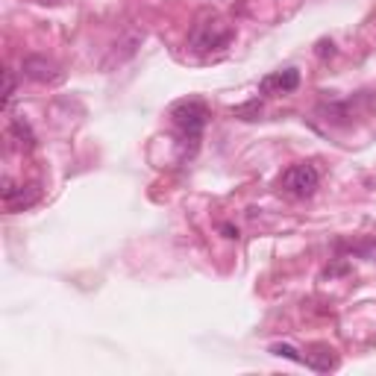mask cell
I'll list each match as a JSON object with an SVG mask.
<instances>
[{
    "instance_id": "6da1fadb",
    "label": "cell",
    "mask_w": 376,
    "mask_h": 376,
    "mask_svg": "<svg viewBox=\"0 0 376 376\" xmlns=\"http://www.w3.org/2000/svg\"><path fill=\"white\" fill-rule=\"evenodd\" d=\"M171 118H174L176 130L186 135V141H191V147H197L200 135H203V127H206V121H209V109H206V103H203V100H197V97L179 100V103H174Z\"/></svg>"
},
{
    "instance_id": "7a4b0ae2",
    "label": "cell",
    "mask_w": 376,
    "mask_h": 376,
    "mask_svg": "<svg viewBox=\"0 0 376 376\" xmlns=\"http://www.w3.org/2000/svg\"><path fill=\"white\" fill-rule=\"evenodd\" d=\"M318 183H321L318 168L309 162H300V165H291V168L282 174L279 188L285 194H291V197H312V194L318 191Z\"/></svg>"
},
{
    "instance_id": "3957f363",
    "label": "cell",
    "mask_w": 376,
    "mask_h": 376,
    "mask_svg": "<svg viewBox=\"0 0 376 376\" xmlns=\"http://www.w3.org/2000/svg\"><path fill=\"white\" fill-rule=\"evenodd\" d=\"M191 48L194 50H221V48H227V44L232 41V29L223 24L221 18H206L200 21L197 27H194V33H191Z\"/></svg>"
},
{
    "instance_id": "277c9868",
    "label": "cell",
    "mask_w": 376,
    "mask_h": 376,
    "mask_svg": "<svg viewBox=\"0 0 376 376\" xmlns=\"http://www.w3.org/2000/svg\"><path fill=\"white\" fill-rule=\"evenodd\" d=\"M21 71H24V77L36 80V83H59V80H62V71H59L50 59H44V56H27Z\"/></svg>"
},
{
    "instance_id": "5b68a950",
    "label": "cell",
    "mask_w": 376,
    "mask_h": 376,
    "mask_svg": "<svg viewBox=\"0 0 376 376\" xmlns=\"http://www.w3.org/2000/svg\"><path fill=\"white\" fill-rule=\"evenodd\" d=\"M300 85V71L297 68H285V71H277V74H267L262 80V95H270V92H279V95H288Z\"/></svg>"
},
{
    "instance_id": "8992f818",
    "label": "cell",
    "mask_w": 376,
    "mask_h": 376,
    "mask_svg": "<svg viewBox=\"0 0 376 376\" xmlns=\"http://www.w3.org/2000/svg\"><path fill=\"white\" fill-rule=\"evenodd\" d=\"M39 200V186H18L12 191V197H6L4 203L9 206V212H24Z\"/></svg>"
},
{
    "instance_id": "52a82bcc",
    "label": "cell",
    "mask_w": 376,
    "mask_h": 376,
    "mask_svg": "<svg viewBox=\"0 0 376 376\" xmlns=\"http://www.w3.org/2000/svg\"><path fill=\"white\" fill-rule=\"evenodd\" d=\"M12 135L21 141L24 150H33L36 147V135H33V130H29V124L24 121V118H12Z\"/></svg>"
},
{
    "instance_id": "ba28073f",
    "label": "cell",
    "mask_w": 376,
    "mask_h": 376,
    "mask_svg": "<svg viewBox=\"0 0 376 376\" xmlns=\"http://www.w3.org/2000/svg\"><path fill=\"white\" fill-rule=\"evenodd\" d=\"M306 365H312L314 370H329V368H335V356H333V353H326V350H321V353H309V356H306Z\"/></svg>"
},
{
    "instance_id": "9c48e42d",
    "label": "cell",
    "mask_w": 376,
    "mask_h": 376,
    "mask_svg": "<svg viewBox=\"0 0 376 376\" xmlns=\"http://www.w3.org/2000/svg\"><path fill=\"white\" fill-rule=\"evenodd\" d=\"M270 353L274 356H282V358H291V362H297V365H306V356H300L291 344H274V347H270Z\"/></svg>"
},
{
    "instance_id": "30bf717a",
    "label": "cell",
    "mask_w": 376,
    "mask_h": 376,
    "mask_svg": "<svg viewBox=\"0 0 376 376\" xmlns=\"http://www.w3.org/2000/svg\"><path fill=\"white\" fill-rule=\"evenodd\" d=\"M232 112H235V118L256 121V118H259V112H262V103H259V100H250V103H244V106H238V109H232Z\"/></svg>"
},
{
    "instance_id": "8fae6325",
    "label": "cell",
    "mask_w": 376,
    "mask_h": 376,
    "mask_svg": "<svg viewBox=\"0 0 376 376\" xmlns=\"http://www.w3.org/2000/svg\"><path fill=\"white\" fill-rule=\"evenodd\" d=\"M4 80H6V88H4V106H9V100L15 97V74L6 71V74H4Z\"/></svg>"
},
{
    "instance_id": "7c38bea8",
    "label": "cell",
    "mask_w": 376,
    "mask_h": 376,
    "mask_svg": "<svg viewBox=\"0 0 376 376\" xmlns=\"http://www.w3.org/2000/svg\"><path fill=\"white\" fill-rule=\"evenodd\" d=\"M356 253H362L365 259H373V262H376V242H368V244H362V247H356Z\"/></svg>"
},
{
    "instance_id": "4fadbf2b",
    "label": "cell",
    "mask_w": 376,
    "mask_h": 376,
    "mask_svg": "<svg viewBox=\"0 0 376 376\" xmlns=\"http://www.w3.org/2000/svg\"><path fill=\"white\" fill-rule=\"evenodd\" d=\"M221 232H223V238H230V242H235V238H238V227H232V223H223Z\"/></svg>"
},
{
    "instance_id": "5bb4252c",
    "label": "cell",
    "mask_w": 376,
    "mask_h": 376,
    "mask_svg": "<svg viewBox=\"0 0 376 376\" xmlns=\"http://www.w3.org/2000/svg\"><path fill=\"white\" fill-rule=\"evenodd\" d=\"M318 48H321V50H318L321 56H333V53H335V48H333V41H321V44H318Z\"/></svg>"
}]
</instances>
